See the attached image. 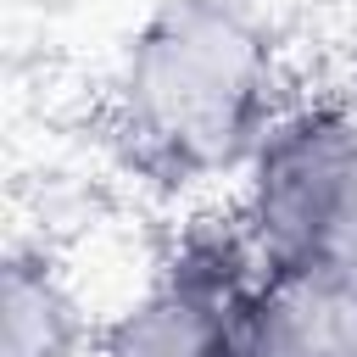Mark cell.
Segmentation results:
<instances>
[{
  "label": "cell",
  "mask_w": 357,
  "mask_h": 357,
  "mask_svg": "<svg viewBox=\"0 0 357 357\" xmlns=\"http://www.w3.org/2000/svg\"><path fill=\"white\" fill-rule=\"evenodd\" d=\"M257 357H357V279H268L251 318Z\"/></svg>",
  "instance_id": "5"
},
{
  "label": "cell",
  "mask_w": 357,
  "mask_h": 357,
  "mask_svg": "<svg viewBox=\"0 0 357 357\" xmlns=\"http://www.w3.org/2000/svg\"><path fill=\"white\" fill-rule=\"evenodd\" d=\"M284 106L279 50L240 0H162L112 84L117 139L162 184L245 173Z\"/></svg>",
  "instance_id": "1"
},
{
  "label": "cell",
  "mask_w": 357,
  "mask_h": 357,
  "mask_svg": "<svg viewBox=\"0 0 357 357\" xmlns=\"http://www.w3.org/2000/svg\"><path fill=\"white\" fill-rule=\"evenodd\" d=\"M268 268L240 218H195L173 229L151 279L100 324L95 357H257L251 318Z\"/></svg>",
  "instance_id": "3"
},
{
  "label": "cell",
  "mask_w": 357,
  "mask_h": 357,
  "mask_svg": "<svg viewBox=\"0 0 357 357\" xmlns=\"http://www.w3.org/2000/svg\"><path fill=\"white\" fill-rule=\"evenodd\" d=\"M351 100H357V95H351Z\"/></svg>",
  "instance_id": "6"
},
{
  "label": "cell",
  "mask_w": 357,
  "mask_h": 357,
  "mask_svg": "<svg viewBox=\"0 0 357 357\" xmlns=\"http://www.w3.org/2000/svg\"><path fill=\"white\" fill-rule=\"evenodd\" d=\"M95 340L100 324L73 273L45 245H11L0 268V357H95Z\"/></svg>",
  "instance_id": "4"
},
{
  "label": "cell",
  "mask_w": 357,
  "mask_h": 357,
  "mask_svg": "<svg viewBox=\"0 0 357 357\" xmlns=\"http://www.w3.org/2000/svg\"><path fill=\"white\" fill-rule=\"evenodd\" d=\"M268 279H357V100H290L234 206Z\"/></svg>",
  "instance_id": "2"
}]
</instances>
